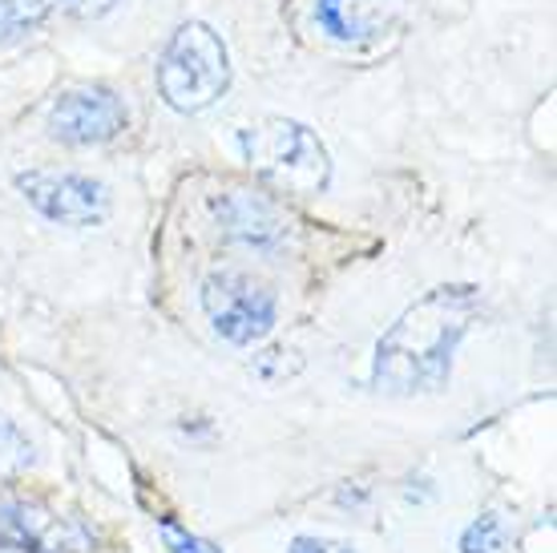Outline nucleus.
Returning a JSON list of instances; mask_svg holds the SVG:
<instances>
[{
  "mask_svg": "<svg viewBox=\"0 0 557 553\" xmlns=\"http://www.w3.org/2000/svg\"><path fill=\"white\" fill-rule=\"evenodd\" d=\"M315 25L335 41H360L372 33V4L368 0H320Z\"/></svg>",
  "mask_w": 557,
  "mask_h": 553,
  "instance_id": "nucleus-9",
  "label": "nucleus"
},
{
  "mask_svg": "<svg viewBox=\"0 0 557 553\" xmlns=\"http://www.w3.org/2000/svg\"><path fill=\"white\" fill-rule=\"evenodd\" d=\"M61 4H70L77 16H106L117 0H61Z\"/></svg>",
  "mask_w": 557,
  "mask_h": 553,
  "instance_id": "nucleus-15",
  "label": "nucleus"
},
{
  "mask_svg": "<svg viewBox=\"0 0 557 553\" xmlns=\"http://www.w3.org/2000/svg\"><path fill=\"white\" fill-rule=\"evenodd\" d=\"M0 553H25V550H13V545H0Z\"/></svg>",
  "mask_w": 557,
  "mask_h": 553,
  "instance_id": "nucleus-16",
  "label": "nucleus"
},
{
  "mask_svg": "<svg viewBox=\"0 0 557 553\" xmlns=\"http://www.w3.org/2000/svg\"><path fill=\"white\" fill-rule=\"evenodd\" d=\"M129 113L122 97L106 85H77L61 94L49 110V134L65 146H101L126 130Z\"/></svg>",
  "mask_w": 557,
  "mask_h": 553,
  "instance_id": "nucleus-6",
  "label": "nucleus"
},
{
  "mask_svg": "<svg viewBox=\"0 0 557 553\" xmlns=\"http://www.w3.org/2000/svg\"><path fill=\"white\" fill-rule=\"evenodd\" d=\"M481 299L469 283H445L405 307V316L380 335L372 356V388L384 396L441 392L453 376L465 335L473 328Z\"/></svg>",
  "mask_w": 557,
  "mask_h": 553,
  "instance_id": "nucleus-1",
  "label": "nucleus"
},
{
  "mask_svg": "<svg viewBox=\"0 0 557 553\" xmlns=\"http://www.w3.org/2000/svg\"><path fill=\"white\" fill-rule=\"evenodd\" d=\"M0 545L25 553H85L89 533L82 521L61 517L37 501H4L0 505Z\"/></svg>",
  "mask_w": 557,
  "mask_h": 553,
  "instance_id": "nucleus-7",
  "label": "nucleus"
},
{
  "mask_svg": "<svg viewBox=\"0 0 557 553\" xmlns=\"http://www.w3.org/2000/svg\"><path fill=\"white\" fill-rule=\"evenodd\" d=\"M505 521L497 513H485L476 517L473 526L460 533V553H502L505 550Z\"/></svg>",
  "mask_w": 557,
  "mask_h": 553,
  "instance_id": "nucleus-12",
  "label": "nucleus"
},
{
  "mask_svg": "<svg viewBox=\"0 0 557 553\" xmlns=\"http://www.w3.org/2000/svg\"><path fill=\"white\" fill-rule=\"evenodd\" d=\"M214 222L219 235L235 247L259 250V255H275L287 247L292 222L283 219V210L255 191H226L214 198Z\"/></svg>",
  "mask_w": 557,
  "mask_h": 553,
  "instance_id": "nucleus-8",
  "label": "nucleus"
},
{
  "mask_svg": "<svg viewBox=\"0 0 557 553\" xmlns=\"http://www.w3.org/2000/svg\"><path fill=\"white\" fill-rule=\"evenodd\" d=\"M231 85V57L223 37L202 21H186L170 37L166 53L158 61V89L170 110L202 113L210 110Z\"/></svg>",
  "mask_w": 557,
  "mask_h": 553,
  "instance_id": "nucleus-3",
  "label": "nucleus"
},
{
  "mask_svg": "<svg viewBox=\"0 0 557 553\" xmlns=\"http://www.w3.org/2000/svg\"><path fill=\"white\" fill-rule=\"evenodd\" d=\"M16 191L57 226H98L110 214V186L73 170H25Z\"/></svg>",
  "mask_w": 557,
  "mask_h": 553,
  "instance_id": "nucleus-5",
  "label": "nucleus"
},
{
  "mask_svg": "<svg viewBox=\"0 0 557 553\" xmlns=\"http://www.w3.org/2000/svg\"><path fill=\"white\" fill-rule=\"evenodd\" d=\"M202 311L226 344L255 347L275 328V291L243 271H210L202 279Z\"/></svg>",
  "mask_w": 557,
  "mask_h": 553,
  "instance_id": "nucleus-4",
  "label": "nucleus"
},
{
  "mask_svg": "<svg viewBox=\"0 0 557 553\" xmlns=\"http://www.w3.org/2000/svg\"><path fill=\"white\" fill-rule=\"evenodd\" d=\"M247 167L278 194H320L332 182V158L307 125L292 118H259L238 130Z\"/></svg>",
  "mask_w": 557,
  "mask_h": 553,
  "instance_id": "nucleus-2",
  "label": "nucleus"
},
{
  "mask_svg": "<svg viewBox=\"0 0 557 553\" xmlns=\"http://www.w3.org/2000/svg\"><path fill=\"white\" fill-rule=\"evenodd\" d=\"M61 0H0V37H13L25 28L41 25Z\"/></svg>",
  "mask_w": 557,
  "mask_h": 553,
  "instance_id": "nucleus-10",
  "label": "nucleus"
},
{
  "mask_svg": "<svg viewBox=\"0 0 557 553\" xmlns=\"http://www.w3.org/2000/svg\"><path fill=\"white\" fill-rule=\"evenodd\" d=\"M162 541H166V550L170 553H223L214 541H207V538H198V533H190V529H182L178 521H162Z\"/></svg>",
  "mask_w": 557,
  "mask_h": 553,
  "instance_id": "nucleus-13",
  "label": "nucleus"
},
{
  "mask_svg": "<svg viewBox=\"0 0 557 553\" xmlns=\"http://www.w3.org/2000/svg\"><path fill=\"white\" fill-rule=\"evenodd\" d=\"M287 553H356L351 541H339V538H315V533H299L292 541V550Z\"/></svg>",
  "mask_w": 557,
  "mask_h": 553,
  "instance_id": "nucleus-14",
  "label": "nucleus"
},
{
  "mask_svg": "<svg viewBox=\"0 0 557 553\" xmlns=\"http://www.w3.org/2000/svg\"><path fill=\"white\" fill-rule=\"evenodd\" d=\"M33 460H37V448H33V441L16 429L9 416H0V477L28 469Z\"/></svg>",
  "mask_w": 557,
  "mask_h": 553,
  "instance_id": "nucleus-11",
  "label": "nucleus"
}]
</instances>
